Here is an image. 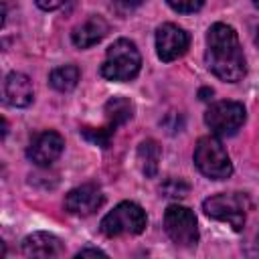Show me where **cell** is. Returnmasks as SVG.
<instances>
[{"label": "cell", "instance_id": "obj_1", "mask_svg": "<svg viewBox=\"0 0 259 259\" xmlns=\"http://www.w3.org/2000/svg\"><path fill=\"white\" fill-rule=\"evenodd\" d=\"M206 67L219 79L237 83L245 75V57L239 45V36L233 26L214 22L206 32Z\"/></svg>", "mask_w": 259, "mask_h": 259}, {"label": "cell", "instance_id": "obj_2", "mask_svg": "<svg viewBox=\"0 0 259 259\" xmlns=\"http://www.w3.org/2000/svg\"><path fill=\"white\" fill-rule=\"evenodd\" d=\"M142 67V57L138 47L127 38H117L105 55L101 65V77L109 81H132L138 77Z\"/></svg>", "mask_w": 259, "mask_h": 259}, {"label": "cell", "instance_id": "obj_3", "mask_svg": "<svg viewBox=\"0 0 259 259\" xmlns=\"http://www.w3.org/2000/svg\"><path fill=\"white\" fill-rule=\"evenodd\" d=\"M194 164L196 168L210 180H223L233 174L231 158L214 136H204L196 142L194 148Z\"/></svg>", "mask_w": 259, "mask_h": 259}, {"label": "cell", "instance_id": "obj_4", "mask_svg": "<svg viewBox=\"0 0 259 259\" xmlns=\"http://www.w3.org/2000/svg\"><path fill=\"white\" fill-rule=\"evenodd\" d=\"M146 212L136 202H119L101 219V233L105 237H121V235H140L146 229Z\"/></svg>", "mask_w": 259, "mask_h": 259}, {"label": "cell", "instance_id": "obj_5", "mask_svg": "<svg viewBox=\"0 0 259 259\" xmlns=\"http://www.w3.org/2000/svg\"><path fill=\"white\" fill-rule=\"evenodd\" d=\"M251 202L247 194L243 192H225V194H214L202 202V210L217 221L229 223L235 231H241L245 227V217L249 210Z\"/></svg>", "mask_w": 259, "mask_h": 259}, {"label": "cell", "instance_id": "obj_6", "mask_svg": "<svg viewBox=\"0 0 259 259\" xmlns=\"http://www.w3.org/2000/svg\"><path fill=\"white\" fill-rule=\"evenodd\" d=\"M164 229L178 247H194L198 243L196 217L186 206L170 204L164 212Z\"/></svg>", "mask_w": 259, "mask_h": 259}, {"label": "cell", "instance_id": "obj_7", "mask_svg": "<svg viewBox=\"0 0 259 259\" xmlns=\"http://www.w3.org/2000/svg\"><path fill=\"white\" fill-rule=\"evenodd\" d=\"M204 123L214 136H235L245 123V107L239 101H217L206 109Z\"/></svg>", "mask_w": 259, "mask_h": 259}, {"label": "cell", "instance_id": "obj_8", "mask_svg": "<svg viewBox=\"0 0 259 259\" xmlns=\"http://www.w3.org/2000/svg\"><path fill=\"white\" fill-rule=\"evenodd\" d=\"M188 42L190 38L186 30L172 22H166L156 30V53L164 63H170L182 57L188 49Z\"/></svg>", "mask_w": 259, "mask_h": 259}, {"label": "cell", "instance_id": "obj_9", "mask_svg": "<svg viewBox=\"0 0 259 259\" xmlns=\"http://www.w3.org/2000/svg\"><path fill=\"white\" fill-rule=\"evenodd\" d=\"M63 148H65V140L61 138V134L53 130H45L32 138L26 156L36 166H51L63 154Z\"/></svg>", "mask_w": 259, "mask_h": 259}, {"label": "cell", "instance_id": "obj_10", "mask_svg": "<svg viewBox=\"0 0 259 259\" xmlns=\"http://www.w3.org/2000/svg\"><path fill=\"white\" fill-rule=\"evenodd\" d=\"M103 192L95 184H81L67 192L65 210L77 217H89L103 204Z\"/></svg>", "mask_w": 259, "mask_h": 259}, {"label": "cell", "instance_id": "obj_11", "mask_svg": "<svg viewBox=\"0 0 259 259\" xmlns=\"http://www.w3.org/2000/svg\"><path fill=\"white\" fill-rule=\"evenodd\" d=\"M65 251L63 241L59 237H55L53 233H45V231H36L28 237H24L22 241V253L26 257H61Z\"/></svg>", "mask_w": 259, "mask_h": 259}, {"label": "cell", "instance_id": "obj_12", "mask_svg": "<svg viewBox=\"0 0 259 259\" xmlns=\"http://www.w3.org/2000/svg\"><path fill=\"white\" fill-rule=\"evenodd\" d=\"M32 83L24 73H8L4 79V101L12 107H26L32 103Z\"/></svg>", "mask_w": 259, "mask_h": 259}, {"label": "cell", "instance_id": "obj_13", "mask_svg": "<svg viewBox=\"0 0 259 259\" xmlns=\"http://www.w3.org/2000/svg\"><path fill=\"white\" fill-rule=\"evenodd\" d=\"M107 30H109V26L101 16H91L83 24L73 28L71 40H73V45L77 49H89V47L97 45L107 34Z\"/></svg>", "mask_w": 259, "mask_h": 259}, {"label": "cell", "instance_id": "obj_14", "mask_svg": "<svg viewBox=\"0 0 259 259\" xmlns=\"http://www.w3.org/2000/svg\"><path fill=\"white\" fill-rule=\"evenodd\" d=\"M103 113H105L107 123L117 127V125H123L125 121H130L134 117V103L127 97H111L105 103Z\"/></svg>", "mask_w": 259, "mask_h": 259}, {"label": "cell", "instance_id": "obj_15", "mask_svg": "<svg viewBox=\"0 0 259 259\" xmlns=\"http://www.w3.org/2000/svg\"><path fill=\"white\" fill-rule=\"evenodd\" d=\"M160 156H162V150H160V144L156 140H144L138 146V164H140V170L148 178L156 176Z\"/></svg>", "mask_w": 259, "mask_h": 259}, {"label": "cell", "instance_id": "obj_16", "mask_svg": "<svg viewBox=\"0 0 259 259\" xmlns=\"http://www.w3.org/2000/svg\"><path fill=\"white\" fill-rule=\"evenodd\" d=\"M79 75L81 73H79V69L75 65H63V67H57V69L51 71L49 83H51L53 89H57L61 93H67V91H71V89L77 87Z\"/></svg>", "mask_w": 259, "mask_h": 259}, {"label": "cell", "instance_id": "obj_17", "mask_svg": "<svg viewBox=\"0 0 259 259\" xmlns=\"http://www.w3.org/2000/svg\"><path fill=\"white\" fill-rule=\"evenodd\" d=\"M81 134H83V138H85L87 142L97 144V146H101V148H107L109 142H111V138H113V134H115V127L109 125V123H107L105 127H83Z\"/></svg>", "mask_w": 259, "mask_h": 259}, {"label": "cell", "instance_id": "obj_18", "mask_svg": "<svg viewBox=\"0 0 259 259\" xmlns=\"http://www.w3.org/2000/svg\"><path fill=\"white\" fill-rule=\"evenodd\" d=\"M160 192L168 198H184L188 194V184L180 178H168L162 186H160Z\"/></svg>", "mask_w": 259, "mask_h": 259}, {"label": "cell", "instance_id": "obj_19", "mask_svg": "<svg viewBox=\"0 0 259 259\" xmlns=\"http://www.w3.org/2000/svg\"><path fill=\"white\" fill-rule=\"evenodd\" d=\"M168 6L176 12H182V14H190V12H196L202 8L204 0H166Z\"/></svg>", "mask_w": 259, "mask_h": 259}, {"label": "cell", "instance_id": "obj_20", "mask_svg": "<svg viewBox=\"0 0 259 259\" xmlns=\"http://www.w3.org/2000/svg\"><path fill=\"white\" fill-rule=\"evenodd\" d=\"M144 2L146 0H111V8L119 16H127L130 12H134L136 8H140Z\"/></svg>", "mask_w": 259, "mask_h": 259}, {"label": "cell", "instance_id": "obj_21", "mask_svg": "<svg viewBox=\"0 0 259 259\" xmlns=\"http://www.w3.org/2000/svg\"><path fill=\"white\" fill-rule=\"evenodd\" d=\"M67 2H71V0H36V6L42 10H57V8L65 6Z\"/></svg>", "mask_w": 259, "mask_h": 259}, {"label": "cell", "instance_id": "obj_22", "mask_svg": "<svg viewBox=\"0 0 259 259\" xmlns=\"http://www.w3.org/2000/svg\"><path fill=\"white\" fill-rule=\"evenodd\" d=\"M87 255H93V257H105V253L101 249H81L77 253V257H87Z\"/></svg>", "mask_w": 259, "mask_h": 259}, {"label": "cell", "instance_id": "obj_23", "mask_svg": "<svg viewBox=\"0 0 259 259\" xmlns=\"http://www.w3.org/2000/svg\"><path fill=\"white\" fill-rule=\"evenodd\" d=\"M253 42H255V47L259 49V24L253 28Z\"/></svg>", "mask_w": 259, "mask_h": 259}, {"label": "cell", "instance_id": "obj_24", "mask_svg": "<svg viewBox=\"0 0 259 259\" xmlns=\"http://www.w3.org/2000/svg\"><path fill=\"white\" fill-rule=\"evenodd\" d=\"M206 95H212V89H200V99H202V101L208 99Z\"/></svg>", "mask_w": 259, "mask_h": 259}, {"label": "cell", "instance_id": "obj_25", "mask_svg": "<svg viewBox=\"0 0 259 259\" xmlns=\"http://www.w3.org/2000/svg\"><path fill=\"white\" fill-rule=\"evenodd\" d=\"M251 2H253V6H255V8H259V0H251Z\"/></svg>", "mask_w": 259, "mask_h": 259}]
</instances>
